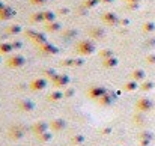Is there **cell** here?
Wrapping results in <instances>:
<instances>
[{
  "instance_id": "obj_10",
  "label": "cell",
  "mask_w": 155,
  "mask_h": 146,
  "mask_svg": "<svg viewBox=\"0 0 155 146\" xmlns=\"http://www.w3.org/2000/svg\"><path fill=\"white\" fill-rule=\"evenodd\" d=\"M38 140H39V142H42V143H47V142H50V140H51V133L45 131V133L39 134V136H38Z\"/></svg>"
},
{
  "instance_id": "obj_8",
  "label": "cell",
  "mask_w": 155,
  "mask_h": 146,
  "mask_svg": "<svg viewBox=\"0 0 155 146\" xmlns=\"http://www.w3.org/2000/svg\"><path fill=\"white\" fill-rule=\"evenodd\" d=\"M80 45H83V48H81V47H78V53H81V54H89V53H92V51H94V44H92V42L84 41V42H81Z\"/></svg>"
},
{
  "instance_id": "obj_7",
  "label": "cell",
  "mask_w": 155,
  "mask_h": 146,
  "mask_svg": "<svg viewBox=\"0 0 155 146\" xmlns=\"http://www.w3.org/2000/svg\"><path fill=\"white\" fill-rule=\"evenodd\" d=\"M103 95H105V89H103V88H92L89 91V97L94 98V99H100Z\"/></svg>"
},
{
  "instance_id": "obj_9",
  "label": "cell",
  "mask_w": 155,
  "mask_h": 146,
  "mask_svg": "<svg viewBox=\"0 0 155 146\" xmlns=\"http://www.w3.org/2000/svg\"><path fill=\"white\" fill-rule=\"evenodd\" d=\"M98 102H100L101 105H104V107H105V105H110V104L113 102V98L110 97V95H103V97L98 99Z\"/></svg>"
},
{
  "instance_id": "obj_5",
  "label": "cell",
  "mask_w": 155,
  "mask_h": 146,
  "mask_svg": "<svg viewBox=\"0 0 155 146\" xmlns=\"http://www.w3.org/2000/svg\"><path fill=\"white\" fill-rule=\"evenodd\" d=\"M9 137H11L12 140H20V139H23V137H24V131H23V130H20L18 127L11 128V131H9Z\"/></svg>"
},
{
  "instance_id": "obj_16",
  "label": "cell",
  "mask_w": 155,
  "mask_h": 146,
  "mask_svg": "<svg viewBox=\"0 0 155 146\" xmlns=\"http://www.w3.org/2000/svg\"><path fill=\"white\" fill-rule=\"evenodd\" d=\"M8 50H11L9 45H0V53H8Z\"/></svg>"
},
{
  "instance_id": "obj_15",
  "label": "cell",
  "mask_w": 155,
  "mask_h": 146,
  "mask_svg": "<svg viewBox=\"0 0 155 146\" xmlns=\"http://www.w3.org/2000/svg\"><path fill=\"white\" fill-rule=\"evenodd\" d=\"M134 88H136L134 83H127V85H125V89H127V91H133Z\"/></svg>"
},
{
  "instance_id": "obj_2",
  "label": "cell",
  "mask_w": 155,
  "mask_h": 146,
  "mask_svg": "<svg viewBox=\"0 0 155 146\" xmlns=\"http://www.w3.org/2000/svg\"><path fill=\"white\" fill-rule=\"evenodd\" d=\"M45 85H47V81H45L44 78H35V80L30 83V89H32V91H41V89L45 88Z\"/></svg>"
},
{
  "instance_id": "obj_14",
  "label": "cell",
  "mask_w": 155,
  "mask_h": 146,
  "mask_svg": "<svg viewBox=\"0 0 155 146\" xmlns=\"http://www.w3.org/2000/svg\"><path fill=\"white\" fill-rule=\"evenodd\" d=\"M148 107H149V102H146L145 99H140L137 102V108H140V110H146Z\"/></svg>"
},
{
  "instance_id": "obj_3",
  "label": "cell",
  "mask_w": 155,
  "mask_h": 146,
  "mask_svg": "<svg viewBox=\"0 0 155 146\" xmlns=\"http://www.w3.org/2000/svg\"><path fill=\"white\" fill-rule=\"evenodd\" d=\"M33 107H35V104L30 99H21L18 102V108L23 111H30V110H33Z\"/></svg>"
},
{
  "instance_id": "obj_13",
  "label": "cell",
  "mask_w": 155,
  "mask_h": 146,
  "mask_svg": "<svg viewBox=\"0 0 155 146\" xmlns=\"http://www.w3.org/2000/svg\"><path fill=\"white\" fill-rule=\"evenodd\" d=\"M71 142H72L74 145H81V143L84 142V136H81V134H77V136H74V137L71 139Z\"/></svg>"
},
{
  "instance_id": "obj_6",
  "label": "cell",
  "mask_w": 155,
  "mask_h": 146,
  "mask_svg": "<svg viewBox=\"0 0 155 146\" xmlns=\"http://www.w3.org/2000/svg\"><path fill=\"white\" fill-rule=\"evenodd\" d=\"M50 127H51L53 131H62L66 127V122L63 119H54L51 124H50Z\"/></svg>"
},
{
  "instance_id": "obj_17",
  "label": "cell",
  "mask_w": 155,
  "mask_h": 146,
  "mask_svg": "<svg viewBox=\"0 0 155 146\" xmlns=\"http://www.w3.org/2000/svg\"><path fill=\"white\" fill-rule=\"evenodd\" d=\"M110 131H111L110 128H104V130H103V131H101V133H103V134H108Z\"/></svg>"
},
{
  "instance_id": "obj_11",
  "label": "cell",
  "mask_w": 155,
  "mask_h": 146,
  "mask_svg": "<svg viewBox=\"0 0 155 146\" xmlns=\"http://www.w3.org/2000/svg\"><path fill=\"white\" fill-rule=\"evenodd\" d=\"M65 97L62 92H53L48 95V101H59V99H62V98Z\"/></svg>"
},
{
  "instance_id": "obj_12",
  "label": "cell",
  "mask_w": 155,
  "mask_h": 146,
  "mask_svg": "<svg viewBox=\"0 0 155 146\" xmlns=\"http://www.w3.org/2000/svg\"><path fill=\"white\" fill-rule=\"evenodd\" d=\"M68 81H69L68 77H59L57 80H54V86H57V88H59V86H65Z\"/></svg>"
},
{
  "instance_id": "obj_1",
  "label": "cell",
  "mask_w": 155,
  "mask_h": 146,
  "mask_svg": "<svg viewBox=\"0 0 155 146\" xmlns=\"http://www.w3.org/2000/svg\"><path fill=\"white\" fill-rule=\"evenodd\" d=\"M48 127H50V125H48L47 122H42V121H41V122H36V124L32 127V131H33L36 136H39V134L45 133V131L48 130Z\"/></svg>"
},
{
  "instance_id": "obj_4",
  "label": "cell",
  "mask_w": 155,
  "mask_h": 146,
  "mask_svg": "<svg viewBox=\"0 0 155 146\" xmlns=\"http://www.w3.org/2000/svg\"><path fill=\"white\" fill-rule=\"evenodd\" d=\"M24 63V57L21 56H12L11 59H8V66L14 68V66H21Z\"/></svg>"
}]
</instances>
